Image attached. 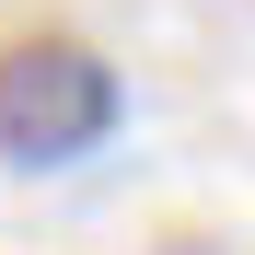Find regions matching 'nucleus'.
I'll return each mask as SVG.
<instances>
[{"mask_svg": "<svg viewBox=\"0 0 255 255\" xmlns=\"http://www.w3.org/2000/svg\"><path fill=\"white\" fill-rule=\"evenodd\" d=\"M116 116H128V81L81 35H12L0 47V162L12 174H70L81 151L116 139Z\"/></svg>", "mask_w": 255, "mask_h": 255, "instance_id": "nucleus-1", "label": "nucleus"}]
</instances>
